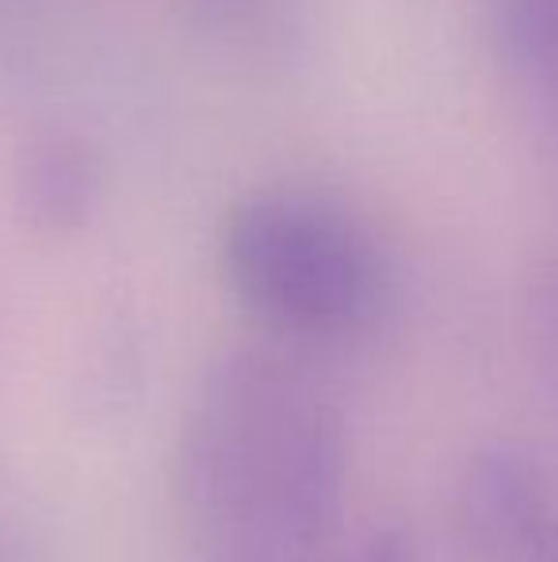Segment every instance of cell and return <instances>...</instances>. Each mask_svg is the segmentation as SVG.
Instances as JSON below:
<instances>
[{
	"instance_id": "cell-1",
	"label": "cell",
	"mask_w": 558,
	"mask_h": 562,
	"mask_svg": "<svg viewBox=\"0 0 558 562\" xmlns=\"http://www.w3.org/2000/svg\"><path fill=\"white\" fill-rule=\"evenodd\" d=\"M172 482L200 562H318L349 486L341 414L287 356L226 352L180 417Z\"/></svg>"
},
{
	"instance_id": "cell-2",
	"label": "cell",
	"mask_w": 558,
	"mask_h": 562,
	"mask_svg": "<svg viewBox=\"0 0 558 562\" xmlns=\"http://www.w3.org/2000/svg\"><path fill=\"white\" fill-rule=\"evenodd\" d=\"M223 268L257 318L298 340L364 329L387 288L372 237L341 207L295 192L253 195L226 218Z\"/></svg>"
},
{
	"instance_id": "cell-3",
	"label": "cell",
	"mask_w": 558,
	"mask_h": 562,
	"mask_svg": "<svg viewBox=\"0 0 558 562\" xmlns=\"http://www.w3.org/2000/svg\"><path fill=\"white\" fill-rule=\"evenodd\" d=\"M92 172L84 165V154L66 142H50L43 154H35L27 169V211L35 215L38 226L66 229L81 223L92 200Z\"/></svg>"
},
{
	"instance_id": "cell-4",
	"label": "cell",
	"mask_w": 558,
	"mask_h": 562,
	"mask_svg": "<svg viewBox=\"0 0 558 562\" xmlns=\"http://www.w3.org/2000/svg\"><path fill=\"white\" fill-rule=\"evenodd\" d=\"M505 31L524 61L558 74V0H505Z\"/></svg>"
},
{
	"instance_id": "cell-5",
	"label": "cell",
	"mask_w": 558,
	"mask_h": 562,
	"mask_svg": "<svg viewBox=\"0 0 558 562\" xmlns=\"http://www.w3.org/2000/svg\"><path fill=\"white\" fill-rule=\"evenodd\" d=\"M352 562H418V555H413V543L402 528H383L356 551Z\"/></svg>"
},
{
	"instance_id": "cell-6",
	"label": "cell",
	"mask_w": 558,
	"mask_h": 562,
	"mask_svg": "<svg viewBox=\"0 0 558 562\" xmlns=\"http://www.w3.org/2000/svg\"><path fill=\"white\" fill-rule=\"evenodd\" d=\"M207 4H218V8H226L230 15H238L241 23H253V20H261L264 12H269L276 0H207Z\"/></svg>"
},
{
	"instance_id": "cell-7",
	"label": "cell",
	"mask_w": 558,
	"mask_h": 562,
	"mask_svg": "<svg viewBox=\"0 0 558 562\" xmlns=\"http://www.w3.org/2000/svg\"><path fill=\"white\" fill-rule=\"evenodd\" d=\"M551 352H555V368H558V295L551 303Z\"/></svg>"
}]
</instances>
